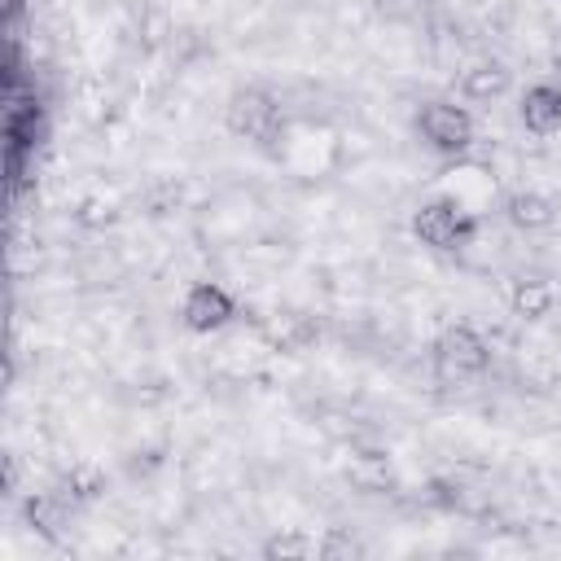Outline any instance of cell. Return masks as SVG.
<instances>
[{
    "instance_id": "cell-1",
    "label": "cell",
    "mask_w": 561,
    "mask_h": 561,
    "mask_svg": "<svg viewBox=\"0 0 561 561\" xmlns=\"http://www.w3.org/2000/svg\"><path fill=\"white\" fill-rule=\"evenodd\" d=\"M421 131L443 153H460V149L473 145V118L460 105H451V101H430L421 110Z\"/></svg>"
},
{
    "instance_id": "cell-2",
    "label": "cell",
    "mask_w": 561,
    "mask_h": 561,
    "mask_svg": "<svg viewBox=\"0 0 561 561\" xmlns=\"http://www.w3.org/2000/svg\"><path fill=\"white\" fill-rule=\"evenodd\" d=\"M180 316H184V324H188L193 333H215V329H224V324L232 320V298H228V289L202 280V285L188 289Z\"/></svg>"
},
{
    "instance_id": "cell-3",
    "label": "cell",
    "mask_w": 561,
    "mask_h": 561,
    "mask_svg": "<svg viewBox=\"0 0 561 561\" xmlns=\"http://www.w3.org/2000/svg\"><path fill=\"white\" fill-rule=\"evenodd\" d=\"M438 364H443V373L451 377H465V373H482L486 368V342L469 329V324H451V329H443V337H438Z\"/></svg>"
},
{
    "instance_id": "cell-4",
    "label": "cell",
    "mask_w": 561,
    "mask_h": 561,
    "mask_svg": "<svg viewBox=\"0 0 561 561\" xmlns=\"http://www.w3.org/2000/svg\"><path fill=\"white\" fill-rule=\"evenodd\" d=\"M460 228H465V219H460V206H451V202H425L412 215V232L434 250H447L460 237Z\"/></svg>"
},
{
    "instance_id": "cell-5",
    "label": "cell",
    "mask_w": 561,
    "mask_h": 561,
    "mask_svg": "<svg viewBox=\"0 0 561 561\" xmlns=\"http://www.w3.org/2000/svg\"><path fill=\"white\" fill-rule=\"evenodd\" d=\"M276 123V105L263 92H237L228 105V127L237 136H263Z\"/></svg>"
},
{
    "instance_id": "cell-6",
    "label": "cell",
    "mask_w": 561,
    "mask_h": 561,
    "mask_svg": "<svg viewBox=\"0 0 561 561\" xmlns=\"http://www.w3.org/2000/svg\"><path fill=\"white\" fill-rule=\"evenodd\" d=\"M522 123L535 136H552L561 127V92L548 88V83L526 88V96H522Z\"/></svg>"
},
{
    "instance_id": "cell-7",
    "label": "cell",
    "mask_w": 561,
    "mask_h": 561,
    "mask_svg": "<svg viewBox=\"0 0 561 561\" xmlns=\"http://www.w3.org/2000/svg\"><path fill=\"white\" fill-rule=\"evenodd\" d=\"M508 219L517 224V228H526V232H535V228H548L552 219H557V210H552V202L543 197V193H513L508 197Z\"/></svg>"
},
{
    "instance_id": "cell-8",
    "label": "cell",
    "mask_w": 561,
    "mask_h": 561,
    "mask_svg": "<svg viewBox=\"0 0 561 561\" xmlns=\"http://www.w3.org/2000/svg\"><path fill=\"white\" fill-rule=\"evenodd\" d=\"M508 302H513V311H517L522 320H539V316L552 311L557 289H552L548 280H517L513 294H508Z\"/></svg>"
},
{
    "instance_id": "cell-9",
    "label": "cell",
    "mask_w": 561,
    "mask_h": 561,
    "mask_svg": "<svg viewBox=\"0 0 561 561\" xmlns=\"http://www.w3.org/2000/svg\"><path fill=\"white\" fill-rule=\"evenodd\" d=\"M460 88H465L469 96H478V101H491V96H500V92L508 88V70H504L500 61H473V66L460 75Z\"/></svg>"
},
{
    "instance_id": "cell-10",
    "label": "cell",
    "mask_w": 561,
    "mask_h": 561,
    "mask_svg": "<svg viewBox=\"0 0 561 561\" xmlns=\"http://www.w3.org/2000/svg\"><path fill=\"white\" fill-rule=\"evenodd\" d=\"M66 486H70L75 500H96V495L105 491V473H101L96 465H75L70 478H66Z\"/></svg>"
},
{
    "instance_id": "cell-11",
    "label": "cell",
    "mask_w": 561,
    "mask_h": 561,
    "mask_svg": "<svg viewBox=\"0 0 561 561\" xmlns=\"http://www.w3.org/2000/svg\"><path fill=\"white\" fill-rule=\"evenodd\" d=\"M263 552H267V557H280V561H289V557H311V539L298 535V530H285V535H272V539L263 543Z\"/></svg>"
},
{
    "instance_id": "cell-12",
    "label": "cell",
    "mask_w": 561,
    "mask_h": 561,
    "mask_svg": "<svg viewBox=\"0 0 561 561\" xmlns=\"http://www.w3.org/2000/svg\"><path fill=\"white\" fill-rule=\"evenodd\" d=\"M320 552H324V557H346V552L355 557V552H359V543H355V539H346V535H329V543H324Z\"/></svg>"
},
{
    "instance_id": "cell-13",
    "label": "cell",
    "mask_w": 561,
    "mask_h": 561,
    "mask_svg": "<svg viewBox=\"0 0 561 561\" xmlns=\"http://www.w3.org/2000/svg\"><path fill=\"white\" fill-rule=\"evenodd\" d=\"M79 219H83V224H101V219H110V206H105V202H83Z\"/></svg>"
}]
</instances>
